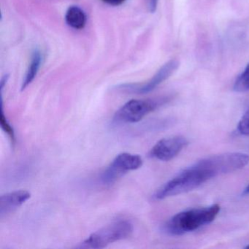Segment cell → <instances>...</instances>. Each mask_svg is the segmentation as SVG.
<instances>
[{"instance_id": "ac0fdd59", "label": "cell", "mask_w": 249, "mask_h": 249, "mask_svg": "<svg viewBox=\"0 0 249 249\" xmlns=\"http://www.w3.org/2000/svg\"><path fill=\"white\" fill-rule=\"evenodd\" d=\"M243 194H244V195H248V194H249V185H248L247 187L245 189Z\"/></svg>"}, {"instance_id": "9c48e42d", "label": "cell", "mask_w": 249, "mask_h": 249, "mask_svg": "<svg viewBox=\"0 0 249 249\" xmlns=\"http://www.w3.org/2000/svg\"><path fill=\"white\" fill-rule=\"evenodd\" d=\"M31 194L27 190L14 191L2 195L0 198V216L1 218L11 213L25 203Z\"/></svg>"}, {"instance_id": "ba28073f", "label": "cell", "mask_w": 249, "mask_h": 249, "mask_svg": "<svg viewBox=\"0 0 249 249\" xmlns=\"http://www.w3.org/2000/svg\"><path fill=\"white\" fill-rule=\"evenodd\" d=\"M187 144V140L183 137L164 138L160 140L153 147L150 155L160 161H170L177 157Z\"/></svg>"}, {"instance_id": "9a60e30c", "label": "cell", "mask_w": 249, "mask_h": 249, "mask_svg": "<svg viewBox=\"0 0 249 249\" xmlns=\"http://www.w3.org/2000/svg\"><path fill=\"white\" fill-rule=\"evenodd\" d=\"M146 1L150 12H155L156 10H157V5H158L159 0H146Z\"/></svg>"}, {"instance_id": "2e32d148", "label": "cell", "mask_w": 249, "mask_h": 249, "mask_svg": "<svg viewBox=\"0 0 249 249\" xmlns=\"http://www.w3.org/2000/svg\"><path fill=\"white\" fill-rule=\"evenodd\" d=\"M102 1L111 6H119L123 4L126 0H102Z\"/></svg>"}, {"instance_id": "7a4b0ae2", "label": "cell", "mask_w": 249, "mask_h": 249, "mask_svg": "<svg viewBox=\"0 0 249 249\" xmlns=\"http://www.w3.org/2000/svg\"><path fill=\"white\" fill-rule=\"evenodd\" d=\"M211 178L205 170L195 164L163 185L156 192L154 197L164 199L191 192Z\"/></svg>"}, {"instance_id": "6da1fadb", "label": "cell", "mask_w": 249, "mask_h": 249, "mask_svg": "<svg viewBox=\"0 0 249 249\" xmlns=\"http://www.w3.org/2000/svg\"><path fill=\"white\" fill-rule=\"evenodd\" d=\"M219 211L220 206L218 204L207 208L183 211L169 220L165 226L166 231L172 235H180L195 231L213 221Z\"/></svg>"}, {"instance_id": "e0dca14e", "label": "cell", "mask_w": 249, "mask_h": 249, "mask_svg": "<svg viewBox=\"0 0 249 249\" xmlns=\"http://www.w3.org/2000/svg\"><path fill=\"white\" fill-rule=\"evenodd\" d=\"M8 78H9L8 75H5V76H4L3 78H2V80H1V91H2V90H3L4 87H5V84H6Z\"/></svg>"}, {"instance_id": "4fadbf2b", "label": "cell", "mask_w": 249, "mask_h": 249, "mask_svg": "<svg viewBox=\"0 0 249 249\" xmlns=\"http://www.w3.org/2000/svg\"><path fill=\"white\" fill-rule=\"evenodd\" d=\"M3 102H2V104H1V116H0V124H1V127H2V130L5 132L9 137L11 139L12 143L15 142L16 137L15 132H14V128L12 127L11 124H10L8 121L7 120L6 116H5V113H4L3 110Z\"/></svg>"}, {"instance_id": "277c9868", "label": "cell", "mask_w": 249, "mask_h": 249, "mask_svg": "<svg viewBox=\"0 0 249 249\" xmlns=\"http://www.w3.org/2000/svg\"><path fill=\"white\" fill-rule=\"evenodd\" d=\"M249 162V156L243 153H226L203 159L195 163L212 178L243 168Z\"/></svg>"}, {"instance_id": "5bb4252c", "label": "cell", "mask_w": 249, "mask_h": 249, "mask_svg": "<svg viewBox=\"0 0 249 249\" xmlns=\"http://www.w3.org/2000/svg\"><path fill=\"white\" fill-rule=\"evenodd\" d=\"M237 129L242 135L249 136V109L239 122Z\"/></svg>"}, {"instance_id": "30bf717a", "label": "cell", "mask_w": 249, "mask_h": 249, "mask_svg": "<svg viewBox=\"0 0 249 249\" xmlns=\"http://www.w3.org/2000/svg\"><path fill=\"white\" fill-rule=\"evenodd\" d=\"M65 21L68 26L75 30H82L87 24V16L78 6L70 7L65 14Z\"/></svg>"}, {"instance_id": "7c38bea8", "label": "cell", "mask_w": 249, "mask_h": 249, "mask_svg": "<svg viewBox=\"0 0 249 249\" xmlns=\"http://www.w3.org/2000/svg\"><path fill=\"white\" fill-rule=\"evenodd\" d=\"M234 89L237 91H246L249 90V64L243 73L237 78L234 84Z\"/></svg>"}, {"instance_id": "52a82bcc", "label": "cell", "mask_w": 249, "mask_h": 249, "mask_svg": "<svg viewBox=\"0 0 249 249\" xmlns=\"http://www.w3.org/2000/svg\"><path fill=\"white\" fill-rule=\"evenodd\" d=\"M178 61L176 59H172L162 65L160 69L156 72L155 75L145 84H142V85H133V84L124 85L122 86V88L135 93H138V94H148L155 89L158 86L162 84L166 80L168 79L174 73L175 71L178 69Z\"/></svg>"}, {"instance_id": "5b68a950", "label": "cell", "mask_w": 249, "mask_h": 249, "mask_svg": "<svg viewBox=\"0 0 249 249\" xmlns=\"http://www.w3.org/2000/svg\"><path fill=\"white\" fill-rule=\"evenodd\" d=\"M164 102V99L130 100L116 112L113 121L116 123H137Z\"/></svg>"}, {"instance_id": "8992f818", "label": "cell", "mask_w": 249, "mask_h": 249, "mask_svg": "<svg viewBox=\"0 0 249 249\" xmlns=\"http://www.w3.org/2000/svg\"><path fill=\"white\" fill-rule=\"evenodd\" d=\"M142 163L143 161L141 156L122 153L116 156L110 165L103 172L101 176L102 182L106 185L113 184L128 172L141 168Z\"/></svg>"}, {"instance_id": "8fae6325", "label": "cell", "mask_w": 249, "mask_h": 249, "mask_svg": "<svg viewBox=\"0 0 249 249\" xmlns=\"http://www.w3.org/2000/svg\"><path fill=\"white\" fill-rule=\"evenodd\" d=\"M42 64V55L39 51H36L32 56L30 66L27 69L21 86V91H24L36 78Z\"/></svg>"}, {"instance_id": "3957f363", "label": "cell", "mask_w": 249, "mask_h": 249, "mask_svg": "<svg viewBox=\"0 0 249 249\" xmlns=\"http://www.w3.org/2000/svg\"><path fill=\"white\" fill-rule=\"evenodd\" d=\"M133 230V224L130 221L118 220L93 232L79 248L103 249L111 243L130 237Z\"/></svg>"}, {"instance_id": "d6986e66", "label": "cell", "mask_w": 249, "mask_h": 249, "mask_svg": "<svg viewBox=\"0 0 249 249\" xmlns=\"http://www.w3.org/2000/svg\"><path fill=\"white\" fill-rule=\"evenodd\" d=\"M246 249H249V246H246Z\"/></svg>"}]
</instances>
